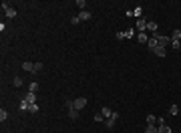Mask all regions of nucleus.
Returning a JSON list of instances; mask_svg holds the SVG:
<instances>
[{"instance_id": "nucleus-1", "label": "nucleus", "mask_w": 181, "mask_h": 133, "mask_svg": "<svg viewBox=\"0 0 181 133\" xmlns=\"http://www.w3.org/2000/svg\"><path fill=\"white\" fill-rule=\"evenodd\" d=\"M117 119H119V113H117V111H113V115H111L109 119H105V125H107V129H113V127H115V121H117Z\"/></svg>"}, {"instance_id": "nucleus-2", "label": "nucleus", "mask_w": 181, "mask_h": 133, "mask_svg": "<svg viewBox=\"0 0 181 133\" xmlns=\"http://www.w3.org/2000/svg\"><path fill=\"white\" fill-rule=\"evenodd\" d=\"M73 105H75V109H77V111H80V109L87 107V99H85V97H77V99L73 101Z\"/></svg>"}, {"instance_id": "nucleus-3", "label": "nucleus", "mask_w": 181, "mask_h": 133, "mask_svg": "<svg viewBox=\"0 0 181 133\" xmlns=\"http://www.w3.org/2000/svg\"><path fill=\"white\" fill-rule=\"evenodd\" d=\"M137 30H139V33H145V30H147V20H145V18H139V20H137Z\"/></svg>"}, {"instance_id": "nucleus-4", "label": "nucleus", "mask_w": 181, "mask_h": 133, "mask_svg": "<svg viewBox=\"0 0 181 133\" xmlns=\"http://www.w3.org/2000/svg\"><path fill=\"white\" fill-rule=\"evenodd\" d=\"M22 69L26 71V73H34V63H30V61H24V63H22Z\"/></svg>"}, {"instance_id": "nucleus-5", "label": "nucleus", "mask_w": 181, "mask_h": 133, "mask_svg": "<svg viewBox=\"0 0 181 133\" xmlns=\"http://www.w3.org/2000/svg\"><path fill=\"white\" fill-rule=\"evenodd\" d=\"M149 51H155V48H157L159 46V43H157V38H155V36H149Z\"/></svg>"}, {"instance_id": "nucleus-6", "label": "nucleus", "mask_w": 181, "mask_h": 133, "mask_svg": "<svg viewBox=\"0 0 181 133\" xmlns=\"http://www.w3.org/2000/svg\"><path fill=\"white\" fill-rule=\"evenodd\" d=\"M147 28H149L153 34H155V33H157V28H159V24H157L155 20H147Z\"/></svg>"}, {"instance_id": "nucleus-7", "label": "nucleus", "mask_w": 181, "mask_h": 133, "mask_svg": "<svg viewBox=\"0 0 181 133\" xmlns=\"http://www.w3.org/2000/svg\"><path fill=\"white\" fill-rule=\"evenodd\" d=\"M24 101H26V103H36V93H28V91H26Z\"/></svg>"}, {"instance_id": "nucleus-8", "label": "nucleus", "mask_w": 181, "mask_h": 133, "mask_svg": "<svg viewBox=\"0 0 181 133\" xmlns=\"http://www.w3.org/2000/svg\"><path fill=\"white\" fill-rule=\"evenodd\" d=\"M77 16L80 18V22H83V20H89V18H90V12H89V10H80Z\"/></svg>"}, {"instance_id": "nucleus-9", "label": "nucleus", "mask_w": 181, "mask_h": 133, "mask_svg": "<svg viewBox=\"0 0 181 133\" xmlns=\"http://www.w3.org/2000/svg\"><path fill=\"white\" fill-rule=\"evenodd\" d=\"M4 14H6V18H14V16H16V8L10 6V8H6V10H4Z\"/></svg>"}, {"instance_id": "nucleus-10", "label": "nucleus", "mask_w": 181, "mask_h": 133, "mask_svg": "<svg viewBox=\"0 0 181 133\" xmlns=\"http://www.w3.org/2000/svg\"><path fill=\"white\" fill-rule=\"evenodd\" d=\"M137 40H139V43H147L149 40L147 33H137Z\"/></svg>"}, {"instance_id": "nucleus-11", "label": "nucleus", "mask_w": 181, "mask_h": 133, "mask_svg": "<svg viewBox=\"0 0 181 133\" xmlns=\"http://www.w3.org/2000/svg\"><path fill=\"white\" fill-rule=\"evenodd\" d=\"M101 115H103V117H105V119H109V117L113 115V111L109 109V107H103V109H101Z\"/></svg>"}, {"instance_id": "nucleus-12", "label": "nucleus", "mask_w": 181, "mask_h": 133, "mask_svg": "<svg viewBox=\"0 0 181 133\" xmlns=\"http://www.w3.org/2000/svg\"><path fill=\"white\" fill-rule=\"evenodd\" d=\"M153 53H155V55H157V56H161V59H163V56L167 55V51H165V48H163V46H157V48H155V51H153Z\"/></svg>"}, {"instance_id": "nucleus-13", "label": "nucleus", "mask_w": 181, "mask_h": 133, "mask_svg": "<svg viewBox=\"0 0 181 133\" xmlns=\"http://www.w3.org/2000/svg\"><path fill=\"white\" fill-rule=\"evenodd\" d=\"M171 40H181V30L179 28H175V30L171 33Z\"/></svg>"}, {"instance_id": "nucleus-14", "label": "nucleus", "mask_w": 181, "mask_h": 133, "mask_svg": "<svg viewBox=\"0 0 181 133\" xmlns=\"http://www.w3.org/2000/svg\"><path fill=\"white\" fill-rule=\"evenodd\" d=\"M133 36H137V33L133 28H127V30H125V38H133Z\"/></svg>"}, {"instance_id": "nucleus-15", "label": "nucleus", "mask_w": 181, "mask_h": 133, "mask_svg": "<svg viewBox=\"0 0 181 133\" xmlns=\"http://www.w3.org/2000/svg\"><path fill=\"white\" fill-rule=\"evenodd\" d=\"M36 91H38V83L34 81V83H30V85H28V93H36Z\"/></svg>"}, {"instance_id": "nucleus-16", "label": "nucleus", "mask_w": 181, "mask_h": 133, "mask_svg": "<svg viewBox=\"0 0 181 133\" xmlns=\"http://www.w3.org/2000/svg\"><path fill=\"white\" fill-rule=\"evenodd\" d=\"M147 125H157V117L155 115H147Z\"/></svg>"}, {"instance_id": "nucleus-17", "label": "nucleus", "mask_w": 181, "mask_h": 133, "mask_svg": "<svg viewBox=\"0 0 181 133\" xmlns=\"http://www.w3.org/2000/svg\"><path fill=\"white\" fill-rule=\"evenodd\" d=\"M6 119H8V111H6V109H0V121L4 123Z\"/></svg>"}, {"instance_id": "nucleus-18", "label": "nucleus", "mask_w": 181, "mask_h": 133, "mask_svg": "<svg viewBox=\"0 0 181 133\" xmlns=\"http://www.w3.org/2000/svg\"><path fill=\"white\" fill-rule=\"evenodd\" d=\"M145 133H159L157 125H147V129H145Z\"/></svg>"}, {"instance_id": "nucleus-19", "label": "nucleus", "mask_w": 181, "mask_h": 133, "mask_svg": "<svg viewBox=\"0 0 181 133\" xmlns=\"http://www.w3.org/2000/svg\"><path fill=\"white\" fill-rule=\"evenodd\" d=\"M28 113H38V105H36V103H30V105H28Z\"/></svg>"}, {"instance_id": "nucleus-20", "label": "nucleus", "mask_w": 181, "mask_h": 133, "mask_svg": "<svg viewBox=\"0 0 181 133\" xmlns=\"http://www.w3.org/2000/svg\"><path fill=\"white\" fill-rule=\"evenodd\" d=\"M28 105H30V103H26V101H20V105H18V109H20V111H28Z\"/></svg>"}, {"instance_id": "nucleus-21", "label": "nucleus", "mask_w": 181, "mask_h": 133, "mask_svg": "<svg viewBox=\"0 0 181 133\" xmlns=\"http://www.w3.org/2000/svg\"><path fill=\"white\" fill-rule=\"evenodd\" d=\"M75 4H77V6H79L80 10H87V2H85V0H77V2H75Z\"/></svg>"}, {"instance_id": "nucleus-22", "label": "nucleus", "mask_w": 181, "mask_h": 133, "mask_svg": "<svg viewBox=\"0 0 181 133\" xmlns=\"http://www.w3.org/2000/svg\"><path fill=\"white\" fill-rule=\"evenodd\" d=\"M177 113H179V107H177V105H171L169 107V115H177Z\"/></svg>"}, {"instance_id": "nucleus-23", "label": "nucleus", "mask_w": 181, "mask_h": 133, "mask_svg": "<svg viewBox=\"0 0 181 133\" xmlns=\"http://www.w3.org/2000/svg\"><path fill=\"white\" fill-rule=\"evenodd\" d=\"M12 83H14V87H22V85H24L20 77H14V81H12Z\"/></svg>"}, {"instance_id": "nucleus-24", "label": "nucleus", "mask_w": 181, "mask_h": 133, "mask_svg": "<svg viewBox=\"0 0 181 133\" xmlns=\"http://www.w3.org/2000/svg\"><path fill=\"white\" fill-rule=\"evenodd\" d=\"M38 71H42V63H40V61L34 63V73H38Z\"/></svg>"}, {"instance_id": "nucleus-25", "label": "nucleus", "mask_w": 181, "mask_h": 133, "mask_svg": "<svg viewBox=\"0 0 181 133\" xmlns=\"http://www.w3.org/2000/svg\"><path fill=\"white\" fill-rule=\"evenodd\" d=\"M93 119H95V121H105V117H103L101 113H95V117H93Z\"/></svg>"}, {"instance_id": "nucleus-26", "label": "nucleus", "mask_w": 181, "mask_h": 133, "mask_svg": "<svg viewBox=\"0 0 181 133\" xmlns=\"http://www.w3.org/2000/svg\"><path fill=\"white\" fill-rule=\"evenodd\" d=\"M171 46H173V48H179V46H181V40H171Z\"/></svg>"}, {"instance_id": "nucleus-27", "label": "nucleus", "mask_w": 181, "mask_h": 133, "mask_svg": "<svg viewBox=\"0 0 181 133\" xmlns=\"http://www.w3.org/2000/svg\"><path fill=\"white\" fill-rule=\"evenodd\" d=\"M141 12H143V8H141V6H137L135 10H133V14H135V16H141Z\"/></svg>"}, {"instance_id": "nucleus-28", "label": "nucleus", "mask_w": 181, "mask_h": 133, "mask_svg": "<svg viewBox=\"0 0 181 133\" xmlns=\"http://www.w3.org/2000/svg\"><path fill=\"white\" fill-rule=\"evenodd\" d=\"M79 22H80L79 16H73V18H70V24H79Z\"/></svg>"}, {"instance_id": "nucleus-29", "label": "nucleus", "mask_w": 181, "mask_h": 133, "mask_svg": "<svg viewBox=\"0 0 181 133\" xmlns=\"http://www.w3.org/2000/svg\"><path fill=\"white\" fill-rule=\"evenodd\" d=\"M123 38H125V33H123V30H119V33H117V40H123Z\"/></svg>"}]
</instances>
